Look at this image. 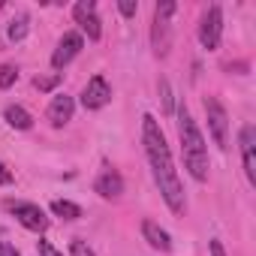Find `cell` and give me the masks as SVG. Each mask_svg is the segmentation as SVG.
<instances>
[{"label": "cell", "instance_id": "obj_1", "mask_svg": "<svg viewBox=\"0 0 256 256\" xmlns=\"http://www.w3.org/2000/svg\"><path fill=\"white\" fill-rule=\"evenodd\" d=\"M142 148H145V160L151 166V175H154V184H157L163 202L169 205V211L175 217H184L187 214L184 184L178 178V169H175L166 133L160 130V120L154 114H142Z\"/></svg>", "mask_w": 256, "mask_h": 256}, {"label": "cell", "instance_id": "obj_2", "mask_svg": "<svg viewBox=\"0 0 256 256\" xmlns=\"http://www.w3.org/2000/svg\"><path fill=\"white\" fill-rule=\"evenodd\" d=\"M175 118H178V139H181L184 169H187V175H190L196 184H205V181H208V169H211L205 136H202L199 124L193 120V114L187 112V106H184V102H181V106H175Z\"/></svg>", "mask_w": 256, "mask_h": 256}, {"label": "cell", "instance_id": "obj_3", "mask_svg": "<svg viewBox=\"0 0 256 256\" xmlns=\"http://www.w3.org/2000/svg\"><path fill=\"white\" fill-rule=\"evenodd\" d=\"M4 211L12 214L28 232H36V235H46L52 220L46 217V211L36 205V202H28V199H4Z\"/></svg>", "mask_w": 256, "mask_h": 256}, {"label": "cell", "instance_id": "obj_4", "mask_svg": "<svg viewBox=\"0 0 256 256\" xmlns=\"http://www.w3.org/2000/svg\"><path fill=\"white\" fill-rule=\"evenodd\" d=\"M178 4L166 0V4H157L154 6V24H151V48L157 58H166L169 48H172V28H169V18L175 16Z\"/></svg>", "mask_w": 256, "mask_h": 256}, {"label": "cell", "instance_id": "obj_5", "mask_svg": "<svg viewBox=\"0 0 256 256\" xmlns=\"http://www.w3.org/2000/svg\"><path fill=\"white\" fill-rule=\"evenodd\" d=\"M202 106H205V120H208V133H211L214 145L220 151H229V114H226L223 102L217 96H205Z\"/></svg>", "mask_w": 256, "mask_h": 256}, {"label": "cell", "instance_id": "obj_6", "mask_svg": "<svg viewBox=\"0 0 256 256\" xmlns=\"http://www.w3.org/2000/svg\"><path fill=\"white\" fill-rule=\"evenodd\" d=\"M196 36H199V46H202L205 52H217V48H220V40H223V10H220L217 4L202 12Z\"/></svg>", "mask_w": 256, "mask_h": 256}, {"label": "cell", "instance_id": "obj_7", "mask_svg": "<svg viewBox=\"0 0 256 256\" xmlns=\"http://www.w3.org/2000/svg\"><path fill=\"white\" fill-rule=\"evenodd\" d=\"M72 22L78 24V34L88 36L90 42L102 40V22H100V12H96L94 0H78L72 6Z\"/></svg>", "mask_w": 256, "mask_h": 256}, {"label": "cell", "instance_id": "obj_8", "mask_svg": "<svg viewBox=\"0 0 256 256\" xmlns=\"http://www.w3.org/2000/svg\"><path fill=\"white\" fill-rule=\"evenodd\" d=\"M82 48H84V36H82L78 30H66V34L58 40L54 52H52V66H54V70H66V66L82 54Z\"/></svg>", "mask_w": 256, "mask_h": 256}, {"label": "cell", "instance_id": "obj_9", "mask_svg": "<svg viewBox=\"0 0 256 256\" xmlns=\"http://www.w3.org/2000/svg\"><path fill=\"white\" fill-rule=\"evenodd\" d=\"M238 148H241V166H244V178L250 187H256V126L244 124L238 130Z\"/></svg>", "mask_w": 256, "mask_h": 256}, {"label": "cell", "instance_id": "obj_10", "mask_svg": "<svg viewBox=\"0 0 256 256\" xmlns=\"http://www.w3.org/2000/svg\"><path fill=\"white\" fill-rule=\"evenodd\" d=\"M112 102V84L106 82V76H90L84 90H82V106L88 112H100Z\"/></svg>", "mask_w": 256, "mask_h": 256}, {"label": "cell", "instance_id": "obj_11", "mask_svg": "<svg viewBox=\"0 0 256 256\" xmlns=\"http://www.w3.org/2000/svg\"><path fill=\"white\" fill-rule=\"evenodd\" d=\"M72 112H76V100L70 94H54L48 108H46V118H48V124L54 130H60V126H66L72 120Z\"/></svg>", "mask_w": 256, "mask_h": 256}, {"label": "cell", "instance_id": "obj_12", "mask_svg": "<svg viewBox=\"0 0 256 256\" xmlns=\"http://www.w3.org/2000/svg\"><path fill=\"white\" fill-rule=\"evenodd\" d=\"M94 193H100L102 199H118V196L124 193V178H120V172H118L114 166H106V169L96 175V181H94Z\"/></svg>", "mask_w": 256, "mask_h": 256}, {"label": "cell", "instance_id": "obj_13", "mask_svg": "<svg viewBox=\"0 0 256 256\" xmlns=\"http://www.w3.org/2000/svg\"><path fill=\"white\" fill-rule=\"evenodd\" d=\"M142 238H145L154 250H160V253H169V250H172V235H169L160 223H154V220H142Z\"/></svg>", "mask_w": 256, "mask_h": 256}, {"label": "cell", "instance_id": "obj_14", "mask_svg": "<svg viewBox=\"0 0 256 256\" xmlns=\"http://www.w3.org/2000/svg\"><path fill=\"white\" fill-rule=\"evenodd\" d=\"M4 120L12 126V130H30V126H34V114L24 106H18V102H12V106L4 108Z\"/></svg>", "mask_w": 256, "mask_h": 256}, {"label": "cell", "instance_id": "obj_15", "mask_svg": "<svg viewBox=\"0 0 256 256\" xmlns=\"http://www.w3.org/2000/svg\"><path fill=\"white\" fill-rule=\"evenodd\" d=\"M28 30H30V18H28L24 12H18V16L6 24V40H10V42H22V40L28 36Z\"/></svg>", "mask_w": 256, "mask_h": 256}, {"label": "cell", "instance_id": "obj_16", "mask_svg": "<svg viewBox=\"0 0 256 256\" xmlns=\"http://www.w3.org/2000/svg\"><path fill=\"white\" fill-rule=\"evenodd\" d=\"M52 214L60 217V220H78L82 217V208L76 202H70V199H54L52 202Z\"/></svg>", "mask_w": 256, "mask_h": 256}, {"label": "cell", "instance_id": "obj_17", "mask_svg": "<svg viewBox=\"0 0 256 256\" xmlns=\"http://www.w3.org/2000/svg\"><path fill=\"white\" fill-rule=\"evenodd\" d=\"M18 82V66L16 64H0V90H10Z\"/></svg>", "mask_w": 256, "mask_h": 256}, {"label": "cell", "instance_id": "obj_18", "mask_svg": "<svg viewBox=\"0 0 256 256\" xmlns=\"http://www.w3.org/2000/svg\"><path fill=\"white\" fill-rule=\"evenodd\" d=\"M157 88H160L163 112H166V114H175V96H172V88H169V82H166V78H160V82H157Z\"/></svg>", "mask_w": 256, "mask_h": 256}, {"label": "cell", "instance_id": "obj_19", "mask_svg": "<svg viewBox=\"0 0 256 256\" xmlns=\"http://www.w3.org/2000/svg\"><path fill=\"white\" fill-rule=\"evenodd\" d=\"M60 84V72H54V76H36L34 78V88L40 90V94H48V90H54Z\"/></svg>", "mask_w": 256, "mask_h": 256}, {"label": "cell", "instance_id": "obj_20", "mask_svg": "<svg viewBox=\"0 0 256 256\" xmlns=\"http://www.w3.org/2000/svg\"><path fill=\"white\" fill-rule=\"evenodd\" d=\"M70 256H96V253H94V247H90L88 241L72 238V241H70Z\"/></svg>", "mask_w": 256, "mask_h": 256}, {"label": "cell", "instance_id": "obj_21", "mask_svg": "<svg viewBox=\"0 0 256 256\" xmlns=\"http://www.w3.org/2000/svg\"><path fill=\"white\" fill-rule=\"evenodd\" d=\"M118 12H120L124 18H136L139 4H136V0H118Z\"/></svg>", "mask_w": 256, "mask_h": 256}, {"label": "cell", "instance_id": "obj_22", "mask_svg": "<svg viewBox=\"0 0 256 256\" xmlns=\"http://www.w3.org/2000/svg\"><path fill=\"white\" fill-rule=\"evenodd\" d=\"M36 250H40V256H64V253H60L52 241H46V238H40V241H36Z\"/></svg>", "mask_w": 256, "mask_h": 256}, {"label": "cell", "instance_id": "obj_23", "mask_svg": "<svg viewBox=\"0 0 256 256\" xmlns=\"http://www.w3.org/2000/svg\"><path fill=\"white\" fill-rule=\"evenodd\" d=\"M16 181V175H12V169L4 163V160H0V187H10Z\"/></svg>", "mask_w": 256, "mask_h": 256}, {"label": "cell", "instance_id": "obj_24", "mask_svg": "<svg viewBox=\"0 0 256 256\" xmlns=\"http://www.w3.org/2000/svg\"><path fill=\"white\" fill-rule=\"evenodd\" d=\"M208 250H211V256H226V250H223L220 238H211V241H208Z\"/></svg>", "mask_w": 256, "mask_h": 256}, {"label": "cell", "instance_id": "obj_25", "mask_svg": "<svg viewBox=\"0 0 256 256\" xmlns=\"http://www.w3.org/2000/svg\"><path fill=\"white\" fill-rule=\"evenodd\" d=\"M0 256H22V253H18L10 241H0Z\"/></svg>", "mask_w": 256, "mask_h": 256}]
</instances>
